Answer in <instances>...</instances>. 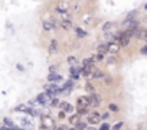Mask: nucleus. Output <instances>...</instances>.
I'll list each match as a JSON object with an SVG mask.
<instances>
[{
	"instance_id": "nucleus-1",
	"label": "nucleus",
	"mask_w": 147,
	"mask_h": 130,
	"mask_svg": "<svg viewBox=\"0 0 147 130\" xmlns=\"http://www.w3.org/2000/svg\"><path fill=\"white\" fill-rule=\"evenodd\" d=\"M40 126H42V129L56 130V127H55V120H53L51 116H48V114L40 116Z\"/></svg>"
},
{
	"instance_id": "nucleus-2",
	"label": "nucleus",
	"mask_w": 147,
	"mask_h": 130,
	"mask_svg": "<svg viewBox=\"0 0 147 130\" xmlns=\"http://www.w3.org/2000/svg\"><path fill=\"white\" fill-rule=\"evenodd\" d=\"M77 106H78V110H90L91 107V98L84 95V97H80L77 100Z\"/></svg>"
},
{
	"instance_id": "nucleus-3",
	"label": "nucleus",
	"mask_w": 147,
	"mask_h": 130,
	"mask_svg": "<svg viewBox=\"0 0 147 130\" xmlns=\"http://www.w3.org/2000/svg\"><path fill=\"white\" fill-rule=\"evenodd\" d=\"M133 36V32L131 30H124V32H120V45L121 46H127L130 43V39Z\"/></svg>"
},
{
	"instance_id": "nucleus-4",
	"label": "nucleus",
	"mask_w": 147,
	"mask_h": 130,
	"mask_svg": "<svg viewBox=\"0 0 147 130\" xmlns=\"http://www.w3.org/2000/svg\"><path fill=\"white\" fill-rule=\"evenodd\" d=\"M36 101H38L40 106H46V104H51V103H52V98H51L49 94L45 91V93H40V94L36 97Z\"/></svg>"
},
{
	"instance_id": "nucleus-5",
	"label": "nucleus",
	"mask_w": 147,
	"mask_h": 130,
	"mask_svg": "<svg viewBox=\"0 0 147 130\" xmlns=\"http://www.w3.org/2000/svg\"><path fill=\"white\" fill-rule=\"evenodd\" d=\"M101 120H102V114H100V113H97V111H92V113L88 114V123L92 124V126L98 124Z\"/></svg>"
},
{
	"instance_id": "nucleus-6",
	"label": "nucleus",
	"mask_w": 147,
	"mask_h": 130,
	"mask_svg": "<svg viewBox=\"0 0 147 130\" xmlns=\"http://www.w3.org/2000/svg\"><path fill=\"white\" fill-rule=\"evenodd\" d=\"M69 6H71V5H69L68 2H59V3L56 5V9H55V10H56L58 13H61V15H66V13L69 12Z\"/></svg>"
},
{
	"instance_id": "nucleus-7",
	"label": "nucleus",
	"mask_w": 147,
	"mask_h": 130,
	"mask_svg": "<svg viewBox=\"0 0 147 130\" xmlns=\"http://www.w3.org/2000/svg\"><path fill=\"white\" fill-rule=\"evenodd\" d=\"M133 36L137 38V39H144V41H146V38H147V30H146V29H141V28H137V29L133 30Z\"/></svg>"
},
{
	"instance_id": "nucleus-8",
	"label": "nucleus",
	"mask_w": 147,
	"mask_h": 130,
	"mask_svg": "<svg viewBox=\"0 0 147 130\" xmlns=\"http://www.w3.org/2000/svg\"><path fill=\"white\" fill-rule=\"evenodd\" d=\"M124 26L127 28V30H131V32H133L134 29H137V28H138V20H136V19L128 20V19H127V20L124 22Z\"/></svg>"
},
{
	"instance_id": "nucleus-9",
	"label": "nucleus",
	"mask_w": 147,
	"mask_h": 130,
	"mask_svg": "<svg viewBox=\"0 0 147 130\" xmlns=\"http://www.w3.org/2000/svg\"><path fill=\"white\" fill-rule=\"evenodd\" d=\"M90 98H91V107H98L101 103H102V97L100 95V94H92V95H90Z\"/></svg>"
},
{
	"instance_id": "nucleus-10",
	"label": "nucleus",
	"mask_w": 147,
	"mask_h": 130,
	"mask_svg": "<svg viewBox=\"0 0 147 130\" xmlns=\"http://www.w3.org/2000/svg\"><path fill=\"white\" fill-rule=\"evenodd\" d=\"M120 48H121V45H120L118 42H114V41H113V42L108 43V52H110V53H117V52L120 51Z\"/></svg>"
},
{
	"instance_id": "nucleus-11",
	"label": "nucleus",
	"mask_w": 147,
	"mask_h": 130,
	"mask_svg": "<svg viewBox=\"0 0 147 130\" xmlns=\"http://www.w3.org/2000/svg\"><path fill=\"white\" fill-rule=\"evenodd\" d=\"M80 121H81V116H80L78 113H77V114H71V116H69V124H71V126H75V127H77Z\"/></svg>"
},
{
	"instance_id": "nucleus-12",
	"label": "nucleus",
	"mask_w": 147,
	"mask_h": 130,
	"mask_svg": "<svg viewBox=\"0 0 147 130\" xmlns=\"http://www.w3.org/2000/svg\"><path fill=\"white\" fill-rule=\"evenodd\" d=\"M19 123H20L22 127H33V121H32V118H29V117H20Z\"/></svg>"
},
{
	"instance_id": "nucleus-13",
	"label": "nucleus",
	"mask_w": 147,
	"mask_h": 130,
	"mask_svg": "<svg viewBox=\"0 0 147 130\" xmlns=\"http://www.w3.org/2000/svg\"><path fill=\"white\" fill-rule=\"evenodd\" d=\"M48 81L49 83H53V84H58V83L62 81V75H59V74H49Z\"/></svg>"
},
{
	"instance_id": "nucleus-14",
	"label": "nucleus",
	"mask_w": 147,
	"mask_h": 130,
	"mask_svg": "<svg viewBox=\"0 0 147 130\" xmlns=\"http://www.w3.org/2000/svg\"><path fill=\"white\" fill-rule=\"evenodd\" d=\"M16 110H18V111H23V113L30 114V116H32V111H33V108H30V107H28V106H25V104L18 106V107H16Z\"/></svg>"
},
{
	"instance_id": "nucleus-15",
	"label": "nucleus",
	"mask_w": 147,
	"mask_h": 130,
	"mask_svg": "<svg viewBox=\"0 0 147 130\" xmlns=\"http://www.w3.org/2000/svg\"><path fill=\"white\" fill-rule=\"evenodd\" d=\"M61 107L63 108V111H65V113H72V111H74V107H72L71 104L65 103V101H61Z\"/></svg>"
},
{
	"instance_id": "nucleus-16",
	"label": "nucleus",
	"mask_w": 147,
	"mask_h": 130,
	"mask_svg": "<svg viewBox=\"0 0 147 130\" xmlns=\"http://www.w3.org/2000/svg\"><path fill=\"white\" fill-rule=\"evenodd\" d=\"M42 26H43V29H45L46 32H51V30L53 29V25H52V22H51V20H43Z\"/></svg>"
},
{
	"instance_id": "nucleus-17",
	"label": "nucleus",
	"mask_w": 147,
	"mask_h": 130,
	"mask_svg": "<svg viewBox=\"0 0 147 130\" xmlns=\"http://www.w3.org/2000/svg\"><path fill=\"white\" fill-rule=\"evenodd\" d=\"M58 51V41H51V45H49V52L51 53H55Z\"/></svg>"
},
{
	"instance_id": "nucleus-18",
	"label": "nucleus",
	"mask_w": 147,
	"mask_h": 130,
	"mask_svg": "<svg viewBox=\"0 0 147 130\" xmlns=\"http://www.w3.org/2000/svg\"><path fill=\"white\" fill-rule=\"evenodd\" d=\"M107 52H108V43H101V45L98 46V53L105 55Z\"/></svg>"
},
{
	"instance_id": "nucleus-19",
	"label": "nucleus",
	"mask_w": 147,
	"mask_h": 130,
	"mask_svg": "<svg viewBox=\"0 0 147 130\" xmlns=\"http://www.w3.org/2000/svg\"><path fill=\"white\" fill-rule=\"evenodd\" d=\"M61 22H62L61 28H63L65 30H69V29L72 28V22H71V20H61Z\"/></svg>"
},
{
	"instance_id": "nucleus-20",
	"label": "nucleus",
	"mask_w": 147,
	"mask_h": 130,
	"mask_svg": "<svg viewBox=\"0 0 147 130\" xmlns=\"http://www.w3.org/2000/svg\"><path fill=\"white\" fill-rule=\"evenodd\" d=\"M85 90H87V91H88L91 95H92V94H95V87H94L91 83H87V85H85Z\"/></svg>"
},
{
	"instance_id": "nucleus-21",
	"label": "nucleus",
	"mask_w": 147,
	"mask_h": 130,
	"mask_svg": "<svg viewBox=\"0 0 147 130\" xmlns=\"http://www.w3.org/2000/svg\"><path fill=\"white\" fill-rule=\"evenodd\" d=\"M3 123H5V126H7V127H10V129H13V127H15V123H13V120H10L9 117H5Z\"/></svg>"
},
{
	"instance_id": "nucleus-22",
	"label": "nucleus",
	"mask_w": 147,
	"mask_h": 130,
	"mask_svg": "<svg viewBox=\"0 0 147 130\" xmlns=\"http://www.w3.org/2000/svg\"><path fill=\"white\" fill-rule=\"evenodd\" d=\"M115 26V23L114 22H107V23H104V26H102V29L107 32V30H110V29H113Z\"/></svg>"
},
{
	"instance_id": "nucleus-23",
	"label": "nucleus",
	"mask_w": 147,
	"mask_h": 130,
	"mask_svg": "<svg viewBox=\"0 0 147 130\" xmlns=\"http://www.w3.org/2000/svg\"><path fill=\"white\" fill-rule=\"evenodd\" d=\"M75 32H77V35H78L80 38H85V36H87V32H85L84 29H81V28H77Z\"/></svg>"
},
{
	"instance_id": "nucleus-24",
	"label": "nucleus",
	"mask_w": 147,
	"mask_h": 130,
	"mask_svg": "<svg viewBox=\"0 0 147 130\" xmlns=\"http://www.w3.org/2000/svg\"><path fill=\"white\" fill-rule=\"evenodd\" d=\"M98 78H105V77H104V74H102L101 71L95 70V72H94V80H98Z\"/></svg>"
},
{
	"instance_id": "nucleus-25",
	"label": "nucleus",
	"mask_w": 147,
	"mask_h": 130,
	"mask_svg": "<svg viewBox=\"0 0 147 130\" xmlns=\"http://www.w3.org/2000/svg\"><path fill=\"white\" fill-rule=\"evenodd\" d=\"M75 129H77V130H85V129H87V123H85V121H80Z\"/></svg>"
},
{
	"instance_id": "nucleus-26",
	"label": "nucleus",
	"mask_w": 147,
	"mask_h": 130,
	"mask_svg": "<svg viewBox=\"0 0 147 130\" xmlns=\"http://www.w3.org/2000/svg\"><path fill=\"white\" fill-rule=\"evenodd\" d=\"M68 64H71L72 65V67H75V64H77V58L75 56H68Z\"/></svg>"
},
{
	"instance_id": "nucleus-27",
	"label": "nucleus",
	"mask_w": 147,
	"mask_h": 130,
	"mask_svg": "<svg viewBox=\"0 0 147 130\" xmlns=\"http://www.w3.org/2000/svg\"><path fill=\"white\" fill-rule=\"evenodd\" d=\"M123 126H124V123H123V121H118V123H115V124L111 127V130H120Z\"/></svg>"
},
{
	"instance_id": "nucleus-28",
	"label": "nucleus",
	"mask_w": 147,
	"mask_h": 130,
	"mask_svg": "<svg viewBox=\"0 0 147 130\" xmlns=\"http://www.w3.org/2000/svg\"><path fill=\"white\" fill-rule=\"evenodd\" d=\"M51 106H52V107H58V106H61V101H59L58 98H53L52 103H51Z\"/></svg>"
},
{
	"instance_id": "nucleus-29",
	"label": "nucleus",
	"mask_w": 147,
	"mask_h": 130,
	"mask_svg": "<svg viewBox=\"0 0 147 130\" xmlns=\"http://www.w3.org/2000/svg\"><path fill=\"white\" fill-rule=\"evenodd\" d=\"M56 71H58V67H56V65H51L49 72H51V74H56Z\"/></svg>"
},
{
	"instance_id": "nucleus-30",
	"label": "nucleus",
	"mask_w": 147,
	"mask_h": 130,
	"mask_svg": "<svg viewBox=\"0 0 147 130\" xmlns=\"http://www.w3.org/2000/svg\"><path fill=\"white\" fill-rule=\"evenodd\" d=\"M91 19H92V18H91L90 15L84 16V23H87V25H88V23H91Z\"/></svg>"
},
{
	"instance_id": "nucleus-31",
	"label": "nucleus",
	"mask_w": 147,
	"mask_h": 130,
	"mask_svg": "<svg viewBox=\"0 0 147 130\" xmlns=\"http://www.w3.org/2000/svg\"><path fill=\"white\" fill-rule=\"evenodd\" d=\"M110 110H111V111H115V113H117V111H118V107H117L115 104H113V103H111V104H110Z\"/></svg>"
},
{
	"instance_id": "nucleus-32",
	"label": "nucleus",
	"mask_w": 147,
	"mask_h": 130,
	"mask_svg": "<svg viewBox=\"0 0 147 130\" xmlns=\"http://www.w3.org/2000/svg\"><path fill=\"white\" fill-rule=\"evenodd\" d=\"M111 127H110V124H107V123H104L101 127H100V130H110Z\"/></svg>"
},
{
	"instance_id": "nucleus-33",
	"label": "nucleus",
	"mask_w": 147,
	"mask_h": 130,
	"mask_svg": "<svg viewBox=\"0 0 147 130\" xmlns=\"http://www.w3.org/2000/svg\"><path fill=\"white\" fill-rule=\"evenodd\" d=\"M56 130H69V127H68V126H65V124H61V126H58V127H56Z\"/></svg>"
},
{
	"instance_id": "nucleus-34",
	"label": "nucleus",
	"mask_w": 147,
	"mask_h": 130,
	"mask_svg": "<svg viewBox=\"0 0 147 130\" xmlns=\"http://www.w3.org/2000/svg\"><path fill=\"white\" fill-rule=\"evenodd\" d=\"M143 55H147V45H144L143 48H141V51H140Z\"/></svg>"
},
{
	"instance_id": "nucleus-35",
	"label": "nucleus",
	"mask_w": 147,
	"mask_h": 130,
	"mask_svg": "<svg viewBox=\"0 0 147 130\" xmlns=\"http://www.w3.org/2000/svg\"><path fill=\"white\" fill-rule=\"evenodd\" d=\"M16 68H18L19 71H25V67H23L22 64H18V65H16Z\"/></svg>"
},
{
	"instance_id": "nucleus-36",
	"label": "nucleus",
	"mask_w": 147,
	"mask_h": 130,
	"mask_svg": "<svg viewBox=\"0 0 147 130\" xmlns=\"http://www.w3.org/2000/svg\"><path fill=\"white\" fill-rule=\"evenodd\" d=\"M78 9H80V3L77 2L75 5H74V12H78Z\"/></svg>"
},
{
	"instance_id": "nucleus-37",
	"label": "nucleus",
	"mask_w": 147,
	"mask_h": 130,
	"mask_svg": "<svg viewBox=\"0 0 147 130\" xmlns=\"http://www.w3.org/2000/svg\"><path fill=\"white\" fill-rule=\"evenodd\" d=\"M105 83L107 84H113V78L111 77H105Z\"/></svg>"
},
{
	"instance_id": "nucleus-38",
	"label": "nucleus",
	"mask_w": 147,
	"mask_h": 130,
	"mask_svg": "<svg viewBox=\"0 0 147 130\" xmlns=\"http://www.w3.org/2000/svg\"><path fill=\"white\" fill-rule=\"evenodd\" d=\"M63 117H66V113L62 110V111H59V118H63Z\"/></svg>"
},
{
	"instance_id": "nucleus-39",
	"label": "nucleus",
	"mask_w": 147,
	"mask_h": 130,
	"mask_svg": "<svg viewBox=\"0 0 147 130\" xmlns=\"http://www.w3.org/2000/svg\"><path fill=\"white\" fill-rule=\"evenodd\" d=\"M104 58V55H101V53H97V61H101Z\"/></svg>"
},
{
	"instance_id": "nucleus-40",
	"label": "nucleus",
	"mask_w": 147,
	"mask_h": 130,
	"mask_svg": "<svg viewBox=\"0 0 147 130\" xmlns=\"http://www.w3.org/2000/svg\"><path fill=\"white\" fill-rule=\"evenodd\" d=\"M108 117H110V113H104V114H102V118H104V120H107Z\"/></svg>"
},
{
	"instance_id": "nucleus-41",
	"label": "nucleus",
	"mask_w": 147,
	"mask_h": 130,
	"mask_svg": "<svg viewBox=\"0 0 147 130\" xmlns=\"http://www.w3.org/2000/svg\"><path fill=\"white\" fill-rule=\"evenodd\" d=\"M88 130H94V127H90V129H88Z\"/></svg>"
},
{
	"instance_id": "nucleus-42",
	"label": "nucleus",
	"mask_w": 147,
	"mask_h": 130,
	"mask_svg": "<svg viewBox=\"0 0 147 130\" xmlns=\"http://www.w3.org/2000/svg\"><path fill=\"white\" fill-rule=\"evenodd\" d=\"M146 42H147V38H146Z\"/></svg>"
},
{
	"instance_id": "nucleus-43",
	"label": "nucleus",
	"mask_w": 147,
	"mask_h": 130,
	"mask_svg": "<svg viewBox=\"0 0 147 130\" xmlns=\"http://www.w3.org/2000/svg\"><path fill=\"white\" fill-rule=\"evenodd\" d=\"M146 9H147V5H146Z\"/></svg>"
},
{
	"instance_id": "nucleus-44",
	"label": "nucleus",
	"mask_w": 147,
	"mask_h": 130,
	"mask_svg": "<svg viewBox=\"0 0 147 130\" xmlns=\"http://www.w3.org/2000/svg\"><path fill=\"white\" fill-rule=\"evenodd\" d=\"M23 130H25V129H23Z\"/></svg>"
}]
</instances>
